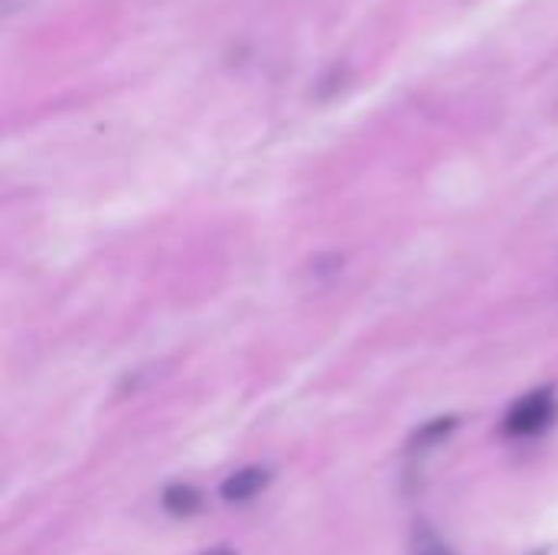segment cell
I'll return each instance as SVG.
<instances>
[{
    "label": "cell",
    "mask_w": 558,
    "mask_h": 555,
    "mask_svg": "<svg viewBox=\"0 0 558 555\" xmlns=\"http://www.w3.org/2000/svg\"><path fill=\"white\" fill-rule=\"evenodd\" d=\"M412 555H454L448 550V543L422 520L415 523V533H412Z\"/></svg>",
    "instance_id": "4"
},
{
    "label": "cell",
    "mask_w": 558,
    "mask_h": 555,
    "mask_svg": "<svg viewBox=\"0 0 558 555\" xmlns=\"http://www.w3.org/2000/svg\"><path fill=\"white\" fill-rule=\"evenodd\" d=\"M558 419V399L556 389H533L526 396H520L510 412L504 415V432L510 438H536L543 432H549Z\"/></svg>",
    "instance_id": "1"
},
{
    "label": "cell",
    "mask_w": 558,
    "mask_h": 555,
    "mask_svg": "<svg viewBox=\"0 0 558 555\" xmlns=\"http://www.w3.org/2000/svg\"><path fill=\"white\" fill-rule=\"evenodd\" d=\"M203 555H232L229 550H213V553H203Z\"/></svg>",
    "instance_id": "6"
},
{
    "label": "cell",
    "mask_w": 558,
    "mask_h": 555,
    "mask_svg": "<svg viewBox=\"0 0 558 555\" xmlns=\"http://www.w3.org/2000/svg\"><path fill=\"white\" fill-rule=\"evenodd\" d=\"M163 507H167V514H173V517H193V514L203 507V497H199V491L190 487V484H170V487L163 491Z\"/></svg>",
    "instance_id": "3"
},
{
    "label": "cell",
    "mask_w": 558,
    "mask_h": 555,
    "mask_svg": "<svg viewBox=\"0 0 558 555\" xmlns=\"http://www.w3.org/2000/svg\"><path fill=\"white\" fill-rule=\"evenodd\" d=\"M454 419H435V422H428L418 435H415V442H412V451H428L432 445H438L441 438H448L451 432H454Z\"/></svg>",
    "instance_id": "5"
},
{
    "label": "cell",
    "mask_w": 558,
    "mask_h": 555,
    "mask_svg": "<svg viewBox=\"0 0 558 555\" xmlns=\"http://www.w3.org/2000/svg\"><path fill=\"white\" fill-rule=\"evenodd\" d=\"M271 474L265 468H245V471H235L222 481V497L229 504H245L252 500L255 494H262L268 487Z\"/></svg>",
    "instance_id": "2"
}]
</instances>
